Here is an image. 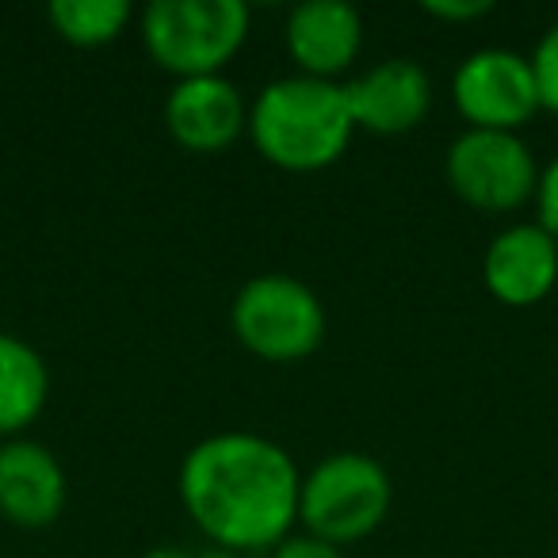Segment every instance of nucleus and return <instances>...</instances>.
I'll return each mask as SVG.
<instances>
[{"instance_id": "nucleus-1", "label": "nucleus", "mask_w": 558, "mask_h": 558, "mask_svg": "<svg viewBox=\"0 0 558 558\" xmlns=\"http://www.w3.org/2000/svg\"><path fill=\"white\" fill-rule=\"evenodd\" d=\"M295 459L256 433H218L199 440L180 466L187 517L233 550L279 547L299 520Z\"/></svg>"}, {"instance_id": "nucleus-2", "label": "nucleus", "mask_w": 558, "mask_h": 558, "mask_svg": "<svg viewBox=\"0 0 558 558\" xmlns=\"http://www.w3.org/2000/svg\"><path fill=\"white\" fill-rule=\"evenodd\" d=\"M248 134L264 161L288 172H318L349 149L356 123L344 88L318 77H279L248 108Z\"/></svg>"}, {"instance_id": "nucleus-3", "label": "nucleus", "mask_w": 558, "mask_h": 558, "mask_svg": "<svg viewBox=\"0 0 558 558\" xmlns=\"http://www.w3.org/2000/svg\"><path fill=\"white\" fill-rule=\"evenodd\" d=\"M248 39V9L241 0H154L142 12V43L161 70L210 77Z\"/></svg>"}, {"instance_id": "nucleus-4", "label": "nucleus", "mask_w": 558, "mask_h": 558, "mask_svg": "<svg viewBox=\"0 0 558 558\" xmlns=\"http://www.w3.org/2000/svg\"><path fill=\"white\" fill-rule=\"evenodd\" d=\"M390 512V474L379 459L364 451L326 456L299 486V520L306 535L344 547L387 520Z\"/></svg>"}, {"instance_id": "nucleus-5", "label": "nucleus", "mask_w": 558, "mask_h": 558, "mask_svg": "<svg viewBox=\"0 0 558 558\" xmlns=\"http://www.w3.org/2000/svg\"><path fill=\"white\" fill-rule=\"evenodd\" d=\"M233 337L245 344L253 356L291 364L326 341V311L322 299L295 276H268L248 279L238 291L230 311Z\"/></svg>"}, {"instance_id": "nucleus-6", "label": "nucleus", "mask_w": 558, "mask_h": 558, "mask_svg": "<svg viewBox=\"0 0 558 558\" xmlns=\"http://www.w3.org/2000/svg\"><path fill=\"white\" fill-rule=\"evenodd\" d=\"M444 172L451 192L486 215L524 207L539 187V165L532 149L509 131H463L448 146Z\"/></svg>"}, {"instance_id": "nucleus-7", "label": "nucleus", "mask_w": 558, "mask_h": 558, "mask_svg": "<svg viewBox=\"0 0 558 558\" xmlns=\"http://www.w3.org/2000/svg\"><path fill=\"white\" fill-rule=\"evenodd\" d=\"M451 100L471 131H509L517 134L539 104L532 58L505 47L474 50L451 77Z\"/></svg>"}, {"instance_id": "nucleus-8", "label": "nucleus", "mask_w": 558, "mask_h": 558, "mask_svg": "<svg viewBox=\"0 0 558 558\" xmlns=\"http://www.w3.org/2000/svg\"><path fill=\"white\" fill-rule=\"evenodd\" d=\"M341 88L356 131L372 134L413 131L433 104V81H428L425 65H417L413 58H387Z\"/></svg>"}, {"instance_id": "nucleus-9", "label": "nucleus", "mask_w": 558, "mask_h": 558, "mask_svg": "<svg viewBox=\"0 0 558 558\" xmlns=\"http://www.w3.org/2000/svg\"><path fill=\"white\" fill-rule=\"evenodd\" d=\"M482 283L505 306H535L558 283V241L539 222H517L489 241Z\"/></svg>"}, {"instance_id": "nucleus-10", "label": "nucleus", "mask_w": 558, "mask_h": 558, "mask_svg": "<svg viewBox=\"0 0 558 558\" xmlns=\"http://www.w3.org/2000/svg\"><path fill=\"white\" fill-rule=\"evenodd\" d=\"M165 126L192 154H218L238 142V134L248 126V111L238 85L222 73L184 77L165 100Z\"/></svg>"}, {"instance_id": "nucleus-11", "label": "nucleus", "mask_w": 558, "mask_h": 558, "mask_svg": "<svg viewBox=\"0 0 558 558\" xmlns=\"http://www.w3.org/2000/svg\"><path fill=\"white\" fill-rule=\"evenodd\" d=\"M65 471L35 440L0 444V512L20 527H50L65 509Z\"/></svg>"}, {"instance_id": "nucleus-12", "label": "nucleus", "mask_w": 558, "mask_h": 558, "mask_svg": "<svg viewBox=\"0 0 558 558\" xmlns=\"http://www.w3.org/2000/svg\"><path fill=\"white\" fill-rule=\"evenodd\" d=\"M364 20L344 0H303L288 16V50L303 77L333 81L356 62Z\"/></svg>"}, {"instance_id": "nucleus-13", "label": "nucleus", "mask_w": 558, "mask_h": 558, "mask_svg": "<svg viewBox=\"0 0 558 558\" xmlns=\"http://www.w3.org/2000/svg\"><path fill=\"white\" fill-rule=\"evenodd\" d=\"M50 375L24 337L0 333V436H16L43 413Z\"/></svg>"}, {"instance_id": "nucleus-14", "label": "nucleus", "mask_w": 558, "mask_h": 558, "mask_svg": "<svg viewBox=\"0 0 558 558\" xmlns=\"http://www.w3.org/2000/svg\"><path fill=\"white\" fill-rule=\"evenodd\" d=\"M126 20H131L126 0H54L50 4V24L73 47H104L119 39Z\"/></svg>"}, {"instance_id": "nucleus-15", "label": "nucleus", "mask_w": 558, "mask_h": 558, "mask_svg": "<svg viewBox=\"0 0 558 558\" xmlns=\"http://www.w3.org/2000/svg\"><path fill=\"white\" fill-rule=\"evenodd\" d=\"M532 73L535 88H539V104L558 116V24L547 27L532 54Z\"/></svg>"}, {"instance_id": "nucleus-16", "label": "nucleus", "mask_w": 558, "mask_h": 558, "mask_svg": "<svg viewBox=\"0 0 558 558\" xmlns=\"http://www.w3.org/2000/svg\"><path fill=\"white\" fill-rule=\"evenodd\" d=\"M535 207H539V226L558 241V157L539 172V187H535Z\"/></svg>"}, {"instance_id": "nucleus-17", "label": "nucleus", "mask_w": 558, "mask_h": 558, "mask_svg": "<svg viewBox=\"0 0 558 558\" xmlns=\"http://www.w3.org/2000/svg\"><path fill=\"white\" fill-rule=\"evenodd\" d=\"M421 12L433 20H448V24H466V20L494 12V0H425Z\"/></svg>"}, {"instance_id": "nucleus-18", "label": "nucleus", "mask_w": 558, "mask_h": 558, "mask_svg": "<svg viewBox=\"0 0 558 558\" xmlns=\"http://www.w3.org/2000/svg\"><path fill=\"white\" fill-rule=\"evenodd\" d=\"M271 558H344V555L341 547L318 539V535H291V539L279 543Z\"/></svg>"}, {"instance_id": "nucleus-19", "label": "nucleus", "mask_w": 558, "mask_h": 558, "mask_svg": "<svg viewBox=\"0 0 558 558\" xmlns=\"http://www.w3.org/2000/svg\"><path fill=\"white\" fill-rule=\"evenodd\" d=\"M146 558H195V555H187V550H180V547H154Z\"/></svg>"}, {"instance_id": "nucleus-20", "label": "nucleus", "mask_w": 558, "mask_h": 558, "mask_svg": "<svg viewBox=\"0 0 558 558\" xmlns=\"http://www.w3.org/2000/svg\"><path fill=\"white\" fill-rule=\"evenodd\" d=\"M195 558H238V555H230V550H215V555H195Z\"/></svg>"}]
</instances>
